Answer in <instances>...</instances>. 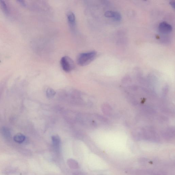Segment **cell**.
<instances>
[{
    "label": "cell",
    "instance_id": "11",
    "mask_svg": "<svg viewBox=\"0 0 175 175\" xmlns=\"http://www.w3.org/2000/svg\"><path fill=\"white\" fill-rule=\"evenodd\" d=\"M55 94V91L52 89H48L47 91V95L49 98H52L54 97Z\"/></svg>",
    "mask_w": 175,
    "mask_h": 175
},
{
    "label": "cell",
    "instance_id": "6",
    "mask_svg": "<svg viewBox=\"0 0 175 175\" xmlns=\"http://www.w3.org/2000/svg\"><path fill=\"white\" fill-rule=\"evenodd\" d=\"M103 112L106 115L110 116L111 114L112 109L111 107L109 104H105L103 105Z\"/></svg>",
    "mask_w": 175,
    "mask_h": 175
},
{
    "label": "cell",
    "instance_id": "10",
    "mask_svg": "<svg viewBox=\"0 0 175 175\" xmlns=\"http://www.w3.org/2000/svg\"><path fill=\"white\" fill-rule=\"evenodd\" d=\"M53 142L55 146H58L60 144V140L59 136L57 135L53 136L52 137Z\"/></svg>",
    "mask_w": 175,
    "mask_h": 175
},
{
    "label": "cell",
    "instance_id": "14",
    "mask_svg": "<svg viewBox=\"0 0 175 175\" xmlns=\"http://www.w3.org/2000/svg\"><path fill=\"white\" fill-rule=\"evenodd\" d=\"M170 5H171V6H172V7L173 8H174V7H175V2L174 1H171L170 2Z\"/></svg>",
    "mask_w": 175,
    "mask_h": 175
},
{
    "label": "cell",
    "instance_id": "7",
    "mask_svg": "<svg viewBox=\"0 0 175 175\" xmlns=\"http://www.w3.org/2000/svg\"><path fill=\"white\" fill-rule=\"evenodd\" d=\"M25 137L23 134L19 133L15 135L14 137V140L15 142L19 143L23 142L25 141Z\"/></svg>",
    "mask_w": 175,
    "mask_h": 175
},
{
    "label": "cell",
    "instance_id": "3",
    "mask_svg": "<svg viewBox=\"0 0 175 175\" xmlns=\"http://www.w3.org/2000/svg\"><path fill=\"white\" fill-rule=\"evenodd\" d=\"M159 31L162 33L167 34L172 32V28L170 24L165 22H162L159 24Z\"/></svg>",
    "mask_w": 175,
    "mask_h": 175
},
{
    "label": "cell",
    "instance_id": "5",
    "mask_svg": "<svg viewBox=\"0 0 175 175\" xmlns=\"http://www.w3.org/2000/svg\"><path fill=\"white\" fill-rule=\"evenodd\" d=\"M67 19L69 25L72 27L75 26L76 23V18L75 15L72 12H70L68 14Z\"/></svg>",
    "mask_w": 175,
    "mask_h": 175
},
{
    "label": "cell",
    "instance_id": "1",
    "mask_svg": "<svg viewBox=\"0 0 175 175\" xmlns=\"http://www.w3.org/2000/svg\"><path fill=\"white\" fill-rule=\"evenodd\" d=\"M97 55V52L94 51L80 53L77 58V63L80 66L87 65L93 61Z\"/></svg>",
    "mask_w": 175,
    "mask_h": 175
},
{
    "label": "cell",
    "instance_id": "4",
    "mask_svg": "<svg viewBox=\"0 0 175 175\" xmlns=\"http://www.w3.org/2000/svg\"><path fill=\"white\" fill-rule=\"evenodd\" d=\"M104 16L107 18H113L117 21H120L121 19V15L117 11H107L105 13Z\"/></svg>",
    "mask_w": 175,
    "mask_h": 175
},
{
    "label": "cell",
    "instance_id": "13",
    "mask_svg": "<svg viewBox=\"0 0 175 175\" xmlns=\"http://www.w3.org/2000/svg\"><path fill=\"white\" fill-rule=\"evenodd\" d=\"M18 2L20 3L23 6H26V4H25V2L24 1H18Z\"/></svg>",
    "mask_w": 175,
    "mask_h": 175
},
{
    "label": "cell",
    "instance_id": "9",
    "mask_svg": "<svg viewBox=\"0 0 175 175\" xmlns=\"http://www.w3.org/2000/svg\"><path fill=\"white\" fill-rule=\"evenodd\" d=\"M0 4L1 5L2 8L4 12L5 13V14H8L9 13V9H8L7 6L5 2L4 1H0Z\"/></svg>",
    "mask_w": 175,
    "mask_h": 175
},
{
    "label": "cell",
    "instance_id": "2",
    "mask_svg": "<svg viewBox=\"0 0 175 175\" xmlns=\"http://www.w3.org/2000/svg\"><path fill=\"white\" fill-rule=\"evenodd\" d=\"M60 64L63 70L66 72H69L75 68V63L73 60L67 56L63 57L60 61Z\"/></svg>",
    "mask_w": 175,
    "mask_h": 175
},
{
    "label": "cell",
    "instance_id": "12",
    "mask_svg": "<svg viewBox=\"0 0 175 175\" xmlns=\"http://www.w3.org/2000/svg\"><path fill=\"white\" fill-rule=\"evenodd\" d=\"M168 86L166 85L164 87V89L163 90V95L164 96H166V94L168 93Z\"/></svg>",
    "mask_w": 175,
    "mask_h": 175
},
{
    "label": "cell",
    "instance_id": "8",
    "mask_svg": "<svg viewBox=\"0 0 175 175\" xmlns=\"http://www.w3.org/2000/svg\"><path fill=\"white\" fill-rule=\"evenodd\" d=\"M1 132L2 134L6 138H10L11 133L9 129L5 127H3L1 130Z\"/></svg>",
    "mask_w": 175,
    "mask_h": 175
}]
</instances>
